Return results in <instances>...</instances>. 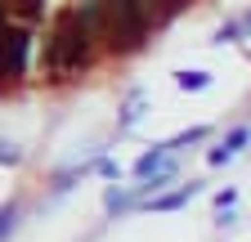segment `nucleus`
I'll list each match as a JSON object with an SVG mask.
<instances>
[{"label": "nucleus", "mask_w": 251, "mask_h": 242, "mask_svg": "<svg viewBox=\"0 0 251 242\" xmlns=\"http://www.w3.org/2000/svg\"><path fill=\"white\" fill-rule=\"evenodd\" d=\"M94 54V27L81 9H63L54 18V32L45 36V49H41V72H81Z\"/></svg>", "instance_id": "nucleus-1"}, {"label": "nucleus", "mask_w": 251, "mask_h": 242, "mask_svg": "<svg viewBox=\"0 0 251 242\" xmlns=\"http://www.w3.org/2000/svg\"><path fill=\"white\" fill-rule=\"evenodd\" d=\"M27 32L23 27H5L0 18V81H18L27 72Z\"/></svg>", "instance_id": "nucleus-2"}, {"label": "nucleus", "mask_w": 251, "mask_h": 242, "mask_svg": "<svg viewBox=\"0 0 251 242\" xmlns=\"http://www.w3.org/2000/svg\"><path fill=\"white\" fill-rule=\"evenodd\" d=\"M247 139H251V130H247V126H238V130H233V135H229L225 144H220V148H211V166H225V162H229V157L238 153V148H242Z\"/></svg>", "instance_id": "nucleus-3"}, {"label": "nucleus", "mask_w": 251, "mask_h": 242, "mask_svg": "<svg viewBox=\"0 0 251 242\" xmlns=\"http://www.w3.org/2000/svg\"><path fill=\"white\" fill-rule=\"evenodd\" d=\"M198 193H202V184H184V189H175V193H166V197H157L152 206H157V211H175V206H184L188 197H198Z\"/></svg>", "instance_id": "nucleus-4"}, {"label": "nucleus", "mask_w": 251, "mask_h": 242, "mask_svg": "<svg viewBox=\"0 0 251 242\" xmlns=\"http://www.w3.org/2000/svg\"><path fill=\"white\" fill-rule=\"evenodd\" d=\"M139 117H144V95H130L126 108H121V126H135Z\"/></svg>", "instance_id": "nucleus-5"}, {"label": "nucleus", "mask_w": 251, "mask_h": 242, "mask_svg": "<svg viewBox=\"0 0 251 242\" xmlns=\"http://www.w3.org/2000/svg\"><path fill=\"white\" fill-rule=\"evenodd\" d=\"M175 85H179V90H206V85H211V76H206V72H179V76H175Z\"/></svg>", "instance_id": "nucleus-6"}, {"label": "nucleus", "mask_w": 251, "mask_h": 242, "mask_svg": "<svg viewBox=\"0 0 251 242\" xmlns=\"http://www.w3.org/2000/svg\"><path fill=\"white\" fill-rule=\"evenodd\" d=\"M198 139H206V126H193V130H184V135L166 139V153H171V148H184V144H198Z\"/></svg>", "instance_id": "nucleus-7"}, {"label": "nucleus", "mask_w": 251, "mask_h": 242, "mask_svg": "<svg viewBox=\"0 0 251 242\" xmlns=\"http://www.w3.org/2000/svg\"><path fill=\"white\" fill-rule=\"evenodd\" d=\"M103 202H108V211H126L135 197H130V193H117V189H108V197H103Z\"/></svg>", "instance_id": "nucleus-8"}, {"label": "nucleus", "mask_w": 251, "mask_h": 242, "mask_svg": "<svg viewBox=\"0 0 251 242\" xmlns=\"http://www.w3.org/2000/svg\"><path fill=\"white\" fill-rule=\"evenodd\" d=\"M5 229H14V206L0 211V242H5Z\"/></svg>", "instance_id": "nucleus-9"}, {"label": "nucleus", "mask_w": 251, "mask_h": 242, "mask_svg": "<svg viewBox=\"0 0 251 242\" xmlns=\"http://www.w3.org/2000/svg\"><path fill=\"white\" fill-rule=\"evenodd\" d=\"M0 162H18V153H14L9 144H0Z\"/></svg>", "instance_id": "nucleus-10"}]
</instances>
